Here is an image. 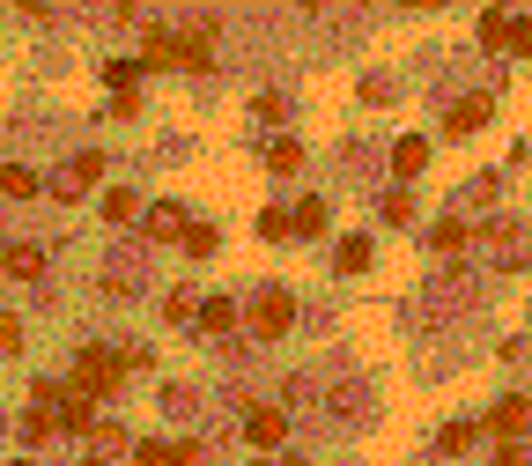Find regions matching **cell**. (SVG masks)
<instances>
[{"label":"cell","mask_w":532,"mask_h":466,"mask_svg":"<svg viewBox=\"0 0 532 466\" xmlns=\"http://www.w3.org/2000/svg\"><path fill=\"white\" fill-rule=\"evenodd\" d=\"M52 430H60V407H30L23 415V444H45Z\"/></svg>","instance_id":"cell-17"},{"label":"cell","mask_w":532,"mask_h":466,"mask_svg":"<svg viewBox=\"0 0 532 466\" xmlns=\"http://www.w3.org/2000/svg\"><path fill=\"white\" fill-rule=\"evenodd\" d=\"M266 171H281V178L303 171V148H296V141H274V148H266Z\"/></svg>","instance_id":"cell-20"},{"label":"cell","mask_w":532,"mask_h":466,"mask_svg":"<svg viewBox=\"0 0 532 466\" xmlns=\"http://www.w3.org/2000/svg\"><path fill=\"white\" fill-rule=\"evenodd\" d=\"M230 326H237V304H230V296H207V304H200V333H207V341H222Z\"/></svg>","instance_id":"cell-8"},{"label":"cell","mask_w":532,"mask_h":466,"mask_svg":"<svg viewBox=\"0 0 532 466\" xmlns=\"http://www.w3.org/2000/svg\"><path fill=\"white\" fill-rule=\"evenodd\" d=\"M503 37H510V23H503V8H488V15H481V45H503Z\"/></svg>","instance_id":"cell-24"},{"label":"cell","mask_w":532,"mask_h":466,"mask_svg":"<svg viewBox=\"0 0 532 466\" xmlns=\"http://www.w3.org/2000/svg\"><path fill=\"white\" fill-rule=\"evenodd\" d=\"M488 259H496V267H518V259H525V230H518V222H488Z\"/></svg>","instance_id":"cell-6"},{"label":"cell","mask_w":532,"mask_h":466,"mask_svg":"<svg viewBox=\"0 0 532 466\" xmlns=\"http://www.w3.org/2000/svg\"><path fill=\"white\" fill-rule=\"evenodd\" d=\"M0 259H8V252H0Z\"/></svg>","instance_id":"cell-31"},{"label":"cell","mask_w":532,"mask_h":466,"mask_svg":"<svg viewBox=\"0 0 532 466\" xmlns=\"http://www.w3.org/2000/svg\"><path fill=\"white\" fill-rule=\"evenodd\" d=\"M510 52H532V23H510V37H503Z\"/></svg>","instance_id":"cell-26"},{"label":"cell","mask_w":532,"mask_h":466,"mask_svg":"<svg viewBox=\"0 0 532 466\" xmlns=\"http://www.w3.org/2000/svg\"><path fill=\"white\" fill-rule=\"evenodd\" d=\"M0 267L23 274V282H37V274H45V252H37V245H8V259H0Z\"/></svg>","instance_id":"cell-16"},{"label":"cell","mask_w":532,"mask_h":466,"mask_svg":"<svg viewBox=\"0 0 532 466\" xmlns=\"http://www.w3.org/2000/svg\"><path fill=\"white\" fill-rule=\"evenodd\" d=\"M429 245H436V259H459V252H466V222H451V215H444V222L429 230Z\"/></svg>","instance_id":"cell-15"},{"label":"cell","mask_w":532,"mask_h":466,"mask_svg":"<svg viewBox=\"0 0 532 466\" xmlns=\"http://www.w3.org/2000/svg\"><path fill=\"white\" fill-rule=\"evenodd\" d=\"M244 437H252L259 452H274V444L289 437V415H281V407H252V415H244Z\"/></svg>","instance_id":"cell-4"},{"label":"cell","mask_w":532,"mask_h":466,"mask_svg":"<svg viewBox=\"0 0 532 466\" xmlns=\"http://www.w3.org/2000/svg\"><path fill=\"white\" fill-rule=\"evenodd\" d=\"M333 259H340V274H363V267H370V237H340Z\"/></svg>","instance_id":"cell-18"},{"label":"cell","mask_w":532,"mask_h":466,"mask_svg":"<svg viewBox=\"0 0 532 466\" xmlns=\"http://www.w3.org/2000/svg\"><path fill=\"white\" fill-rule=\"evenodd\" d=\"M82 466H104V459H82Z\"/></svg>","instance_id":"cell-29"},{"label":"cell","mask_w":532,"mask_h":466,"mask_svg":"<svg viewBox=\"0 0 532 466\" xmlns=\"http://www.w3.org/2000/svg\"><path fill=\"white\" fill-rule=\"evenodd\" d=\"M97 178H104V156L89 148V156H67V163H60V178H52V193H60V200H82V193H89Z\"/></svg>","instance_id":"cell-3"},{"label":"cell","mask_w":532,"mask_h":466,"mask_svg":"<svg viewBox=\"0 0 532 466\" xmlns=\"http://www.w3.org/2000/svg\"><path fill=\"white\" fill-rule=\"evenodd\" d=\"M0 193H8V200H30V193H45V178L23 171V163H0Z\"/></svg>","instance_id":"cell-10"},{"label":"cell","mask_w":532,"mask_h":466,"mask_svg":"<svg viewBox=\"0 0 532 466\" xmlns=\"http://www.w3.org/2000/svg\"><path fill=\"white\" fill-rule=\"evenodd\" d=\"M215 245H222V237H215V222H185V252H193V259H207Z\"/></svg>","instance_id":"cell-21"},{"label":"cell","mask_w":532,"mask_h":466,"mask_svg":"<svg viewBox=\"0 0 532 466\" xmlns=\"http://www.w3.org/2000/svg\"><path fill=\"white\" fill-rule=\"evenodd\" d=\"M15 466H30V459H15Z\"/></svg>","instance_id":"cell-30"},{"label":"cell","mask_w":532,"mask_h":466,"mask_svg":"<svg viewBox=\"0 0 532 466\" xmlns=\"http://www.w3.org/2000/svg\"><path fill=\"white\" fill-rule=\"evenodd\" d=\"M163 319H170V326H200V296H193V289H170V296H163Z\"/></svg>","instance_id":"cell-13"},{"label":"cell","mask_w":532,"mask_h":466,"mask_svg":"<svg viewBox=\"0 0 532 466\" xmlns=\"http://www.w3.org/2000/svg\"><path fill=\"white\" fill-rule=\"evenodd\" d=\"M244 319H252L259 341H274V333H289V326H296V296H289V289H259Z\"/></svg>","instance_id":"cell-2"},{"label":"cell","mask_w":532,"mask_h":466,"mask_svg":"<svg viewBox=\"0 0 532 466\" xmlns=\"http://www.w3.org/2000/svg\"><path fill=\"white\" fill-rule=\"evenodd\" d=\"M89 437H97V452H119V444H126V430H119V422H97Z\"/></svg>","instance_id":"cell-25"},{"label":"cell","mask_w":532,"mask_h":466,"mask_svg":"<svg viewBox=\"0 0 532 466\" xmlns=\"http://www.w3.org/2000/svg\"><path fill=\"white\" fill-rule=\"evenodd\" d=\"M496 466H532V459H525V452H503V459H496Z\"/></svg>","instance_id":"cell-27"},{"label":"cell","mask_w":532,"mask_h":466,"mask_svg":"<svg viewBox=\"0 0 532 466\" xmlns=\"http://www.w3.org/2000/svg\"><path fill=\"white\" fill-rule=\"evenodd\" d=\"M119 378H126L119 348H82V363H74V393H82V400H104Z\"/></svg>","instance_id":"cell-1"},{"label":"cell","mask_w":532,"mask_h":466,"mask_svg":"<svg viewBox=\"0 0 532 466\" xmlns=\"http://www.w3.org/2000/svg\"><path fill=\"white\" fill-rule=\"evenodd\" d=\"M274 466H303V459H296V452H281V459H274Z\"/></svg>","instance_id":"cell-28"},{"label":"cell","mask_w":532,"mask_h":466,"mask_svg":"<svg viewBox=\"0 0 532 466\" xmlns=\"http://www.w3.org/2000/svg\"><path fill=\"white\" fill-rule=\"evenodd\" d=\"M488 119H496V104H488V97H459V104L444 111V134H481Z\"/></svg>","instance_id":"cell-5"},{"label":"cell","mask_w":532,"mask_h":466,"mask_svg":"<svg viewBox=\"0 0 532 466\" xmlns=\"http://www.w3.org/2000/svg\"><path fill=\"white\" fill-rule=\"evenodd\" d=\"M422 163H429V141H422V134L392 141V171H399V178H414V171H422Z\"/></svg>","instance_id":"cell-11"},{"label":"cell","mask_w":532,"mask_h":466,"mask_svg":"<svg viewBox=\"0 0 532 466\" xmlns=\"http://www.w3.org/2000/svg\"><path fill=\"white\" fill-rule=\"evenodd\" d=\"M141 466H200V444H133Z\"/></svg>","instance_id":"cell-7"},{"label":"cell","mask_w":532,"mask_h":466,"mask_svg":"<svg viewBox=\"0 0 532 466\" xmlns=\"http://www.w3.org/2000/svg\"><path fill=\"white\" fill-rule=\"evenodd\" d=\"M133 215H141V200H133L126 185H111L104 193V222H133Z\"/></svg>","instance_id":"cell-19"},{"label":"cell","mask_w":532,"mask_h":466,"mask_svg":"<svg viewBox=\"0 0 532 466\" xmlns=\"http://www.w3.org/2000/svg\"><path fill=\"white\" fill-rule=\"evenodd\" d=\"M289 230H296V237H326V200H296Z\"/></svg>","instance_id":"cell-14"},{"label":"cell","mask_w":532,"mask_h":466,"mask_svg":"<svg viewBox=\"0 0 532 466\" xmlns=\"http://www.w3.org/2000/svg\"><path fill=\"white\" fill-rule=\"evenodd\" d=\"M15 348H23V319H15V311H0V356H15Z\"/></svg>","instance_id":"cell-23"},{"label":"cell","mask_w":532,"mask_h":466,"mask_svg":"<svg viewBox=\"0 0 532 466\" xmlns=\"http://www.w3.org/2000/svg\"><path fill=\"white\" fill-rule=\"evenodd\" d=\"M148 237H185V208L178 200H156V208H148Z\"/></svg>","instance_id":"cell-12"},{"label":"cell","mask_w":532,"mask_h":466,"mask_svg":"<svg viewBox=\"0 0 532 466\" xmlns=\"http://www.w3.org/2000/svg\"><path fill=\"white\" fill-rule=\"evenodd\" d=\"M525 422H532V407H525L518 393H510V400H496V415H488V430H496V437H518Z\"/></svg>","instance_id":"cell-9"},{"label":"cell","mask_w":532,"mask_h":466,"mask_svg":"<svg viewBox=\"0 0 532 466\" xmlns=\"http://www.w3.org/2000/svg\"><path fill=\"white\" fill-rule=\"evenodd\" d=\"M104 82L119 89V97H133V82H141V60H111V67H104Z\"/></svg>","instance_id":"cell-22"}]
</instances>
